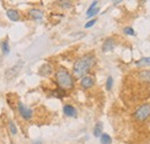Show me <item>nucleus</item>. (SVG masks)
Wrapping results in <instances>:
<instances>
[{"label":"nucleus","mask_w":150,"mask_h":144,"mask_svg":"<svg viewBox=\"0 0 150 144\" xmlns=\"http://www.w3.org/2000/svg\"><path fill=\"white\" fill-rule=\"evenodd\" d=\"M95 62H96V58L94 54H86V55L81 56L74 62L73 75L76 78H81L82 76L84 77L86 74L93 68Z\"/></svg>","instance_id":"obj_1"},{"label":"nucleus","mask_w":150,"mask_h":144,"mask_svg":"<svg viewBox=\"0 0 150 144\" xmlns=\"http://www.w3.org/2000/svg\"><path fill=\"white\" fill-rule=\"evenodd\" d=\"M56 80L58 85L61 89L68 90V89H73L74 88V78L69 74V72L67 69H65V68H59L57 71Z\"/></svg>","instance_id":"obj_2"},{"label":"nucleus","mask_w":150,"mask_h":144,"mask_svg":"<svg viewBox=\"0 0 150 144\" xmlns=\"http://www.w3.org/2000/svg\"><path fill=\"white\" fill-rule=\"evenodd\" d=\"M150 116V104H143L134 112V119L142 122Z\"/></svg>","instance_id":"obj_3"},{"label":"nucleus","mask_w":150,"mask_h":144,"mask_svg":"<svg viewBox=\"0 0 150 144\" xmlns=\"http://www.w3.org/2000/svg\"><path fill=\"white\" fill-rule=\"evenodd\" d=\"M18 108H19V112H20V114H21V116H22L24 120L31 119V116H33V109H31V108L27 107L23 103H19Z\"/></svg>","instance_id":"obj_4"},{"label":"nucleus","mask_w":150,"mask_h":144,"mask_svg":"<svg viewBox=\"0 0 150 144\" xmlns=\"http://www.w3.org/2000/svg\"><path fill=\"white\" fill-rule=\"evenodd\" d=\"M94 84H95L94 78H93L91 76H89V75H86V76L82 77V80H81V85H82L83 89H90Z\"/></svg>","instance_id":"obj_5"},{"label":"nucleus","mask_w":150,"mask_h":144,"mask_svg":"<svg viewBox=\"0 0 150 144\" xmlns=\"http://www.w3.org/2000/svg\"><path fill=\"white\" fill-rule=\"evenodd\" d=\"M115 46V42L113 38H108L105 39V42L103 43V46H102V50L103 52H109V51H112Z\"/></svg>","instance_id":"obj_6"},{"label":"nucleus","mask_w":150,"mask_h":144,"mask_svg":"<svg viewBox=\"0 0 150 144\" xmlns=\"http://www.w3.org/2000/svg\"><path fill=\"white\" fill-rule=\"evenodd\" d=\"M20 66H22V62H19L18 65H15V66H13L12 68H9V69L6 72V76H7V78H12V77L16 76V74H18L19 71L21 69V67H20Z\"/></svg>","instance_id":"obj_7"},{"label":"nucleus","mask_w":150,"mask_h":144,"mask_svg":"<svg viewBox=\"0 0 150 144\" xmlns=\"http://www.w3.org/2000/svg\"><path fill=\"white\" fill-rule=\"evenodd\" d=\"M137 76L140 80H142L143 82L150 83V71L149 69H144V71H140L137 73Z\"/></svg>","instance_id":"obj_8"},{"label":"nucleus","mask_w":150,"mask_h":144,"mask_svg":"<svg viewBox=\"0 0 150 144\" xmlns=\"http://www.w3.org/2000/svg\"><path fill=\"white\" fill-rule=\"evenodd\" d=\"M6 15H7V18H9L11 21H19L20 20V14L18 11H15V9H7V12H6Z\"/></svg>","instance_id":"obj_9"},{"label":"nucleus","mask_w":150,"mask_h":144,"mask_svg":"<svg viewBox=\"0 0 150 144\" xmlns=\"http://www.w3.org/2000/svg\"><path fill=\"white\" fill-rule=\"evenodd\" d=\"M64 113L67 115V116H76V109L74 106L72 105H65L64 106Z\"/></svg>","instance_id":"obj_10"},{"label":"nucleus","mask_w":150,"mask_h":144,"mask_svg":"<svg viewBox=\"0 0 150 144\" xmlns=\"http://www.w3.org/2000/svg\"><path fill=\"white\" fill-rule=\"evenodd\" d=\"M29 15L34 20H40L43 18V12L40 9H36V8L35 9H30L29 11Z\"/></svg>","instance_id":"obj_11"},{"label":"nucleus","mask_w":150,"mask_h":144,"mask_svg":"<svg viewBox=\"0 0 150 144\" xmlns=\"http://www.w3.org/2000/svg\"><path fill=\"white\" fill-rule=\"evenodd\" d=\"M51 73H52V67H51L50 65H44V66H42V68L39 69V74L43 75V76H49Z\"/></svg>","instance_id":"obj_12"},{"label":"nucleus","mask_w":150,"mask_h":144,"mask_svg":"<svg viewBox=\"0 0 150 144\" xmlns=\"http://www.w3.org/2000/svg\"><path fill=\"white\" fill-rule=\"evenodd\" d=\"M100 143L102 144H111L112 143V140H111L110 135H108V134H102V136H100Z\"/></svg>","instance_id":"obj_13"},{"label":"nucleus","mask_w":150,"mask_h":144,"mask_svg":"<svg viewBox=\"0 0 150 144\" xmlns=\"http://www.w3.org/2000/svg\"><path fill=\"white\" fill-rule=\"evenodd\" d=\"M136 66H144V65H150V56H147V58H142L140 59L139 61L135 62Z\"/></svg>","instance_id":"obj_14"},{"label":"nucleus","mask_w":150,"mask_h":144,"mask_svg":"<svg viewBox=\"0 0 150 144\" xmlns=\"http://www.w3.org/2000/svg\"><path fill=\"white\" fill-rule=\"evenodd\" d=\"M94 135L96 137H100V136H102V124H100V122H98V124L96 125V127H95Z\"/></svg>","instance_id":"obj_15"},{"label":"nucleus","mask_w":150,"mask_h":144,"mask_svg":"<svg viewBox=\"0 0 150 144\" xmlns=\"http://www.w3.org/2000/svg\"><path fill=\"white\" fill-rule=\"evenodd\" d=\"M8 129H9V131H11L12 135H16V134H18V128L14 125L13 121H9V122H8Z\"/></svg>","instance_id":"obj_16"},{"label":"nucleus","mask_w":150,"mask_h":144,"mask_svg":"<svg viewBox=\"0 0 150 144\" xmlns=\"http://www.w3.org/2000/svg\"><path fill=\"white\" fill-rule=\"evenodd\" d=\"M58 5L62 8H69L72 6V1H68V0H64V1H58Z\"/></svg>","instance_id":"obj_17"},{"label":"nucleus","mask_w":150,"mask_h":144,"mask_svg":"<svg viewBox=\"0 0 150 144\" xmlns=\"http://www.w3.org/2000/svg\"><path fill=\"white\" fill-rule=\"evenodd\" d=\"M1 47H2V52H4V54L9 53V46H8V42H7V40H5V42L1 44Z\"/></svg>","instance_id":"obj_18"},{"label":"nucleus","mask_w":150,"mask_h":144,"mask_svg":"<svg viewBox=\"0 0 150 144\" xmlns=\"http://www.w3.org/2000/svg\"><path fill=\"white\" fill-rule=\"evenodd\" d=\"M124 32H125L126 35H128V36H134V35H135L134 29L131 28V27H126V28H124Z\"/></svg>","instance_id":"obj_19"},{"label":"nucleus","mask_w":150,"mask_h":144,"mask_svg":"<svg viewBox=\"0 0 150 144\" xmlns=\"http://www.w3.org/2000/svg\"><path fill=\"white\" fill-rule=\"evenodd\" d=\"M112 85H113V78L112 76H109L108 80H106V90H111L112 89Z\"/></svg>","instance_id":"obj_20"},{"label":"nucleus","mask_w":150,"mask_h":144,"mask_svg":"<svg viewBox=\"0 0 150 144\" xmlns=\"http://www.w3.org/2000/svg\"><path fill=\"white\" fill-rule=\"evenodd\" d=\"M98 12H99V8H98V7H96V8H94V9H91V11H88V12H87V16H88V18H91V16L96 15Z\"/></svg>","instance_id":"obj_21"},{"label":"nucleus","mask_w":150,"mask_h":144,"mask_svg":"<svg viewBox=\"0 0 150 144\" xmlns=\"http://www.w3.org/2000/svg\"><path fill=\"white\" fill-rule=\"evenodd\" d=\"M96 21H97V20H95V18H94V20H91V21H89L88 23H86V24H84V28H87V29H88V28L93 27L95 23H96Z\"/></svg>","instance_id":"obj_22"},{"label":"nucleus","mask_w":150,"mask_h":144,"mask_svg":"<svg viewBox=\"0 0 150 144\" xmlns=\"http://www.w3.org/2000/svg\"><path fill=\"white\" fill-rule=\"evenodd\" d=\"M97 4H98V1H93V4L90 5V7L88 8V11H91V9H94V8H96V6H97Z\"/></svg>","instance_id":"obj_23"},{"label":"nucleus","mask_w":150,"mask_h":144,"mask_svg":"<svg viewBox=\"0 0 150 144\" xmlns=\"http://www.w3.org/2000/svg\"><path fill=\"white\" fill-rule=\"evenodd\" d=\"M31 144H42V141H34Z\"/></svg>","instance_id":"obj_24"}]
</instances>
